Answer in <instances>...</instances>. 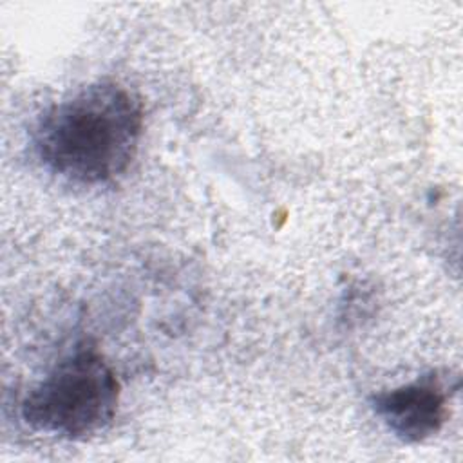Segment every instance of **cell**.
I'll return each instance as SVG.
<instances>
[{"label": "cell", "mask_w": 463, "mask_h": 463, "mask_svg": "<svg viewBox=\"0 0 463 463\" xmlns=\"http://www.w3.org/2000/svg\"><path fill=\"white\" fill-rule=\"evenodd\" d=\"M143 132L141 101L116 81H94L51 107L34 132L42 163L80 184H105L127 172Z\"/></svg>", "instance_id": "obj_1"}, {"label": "cell", "mask_w": 463, "mask_h": 463, "mask_svg": "<svg viewBox=\"0 0 463 463\" xmlns=\"http://www.w3.org/2000/svg\"><path fill=\"white\" fill-rule=\"evenodd\" d=\"M119 382L98 349L76 347L24 398L20 412L34 430L83 439L114 418Z\"/></svg>", "instance_id": "obj_2"}, {"label": "cell", "mask_w": 463, "mask_h": 463, "mask_svg": "<svg viewBox=\"0 0 463 463\" xmlns=\"http://www.w3.org/2000/svg\"><path fill=\"white\" fill-rule=\"evenodd\" d=\"M447 400L439 376L425 374L407 385L374 394L371 405L398 439L418 443L441 429Z\"/></svg>", "instance_id": "obj_3"}]
</instances>
